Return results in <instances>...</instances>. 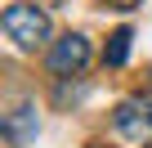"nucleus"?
<instances>
[{"label":"nucleus","mask_w":152,"mask_h":148,"mask_svg":"<svg viewBox=\"0 0 152 148\" xmlns=\"http://www.w3.org/2000/svg\"><path fill=\"white\" fill-rule=\"evenodd\" d=\"M5 32L18 49H36L45 36H49V18L36 9V5H9L5 9Z\"/></svg>","instance_id":"nucleus-1"},{"label":"nucleus","mask_w":152,"mask_h":148,"mask_svg":"<svg viewBox=\"0 0 152 148\" xmlns=\"http://www.w3.org/2000/svg\"><path fill=\"white\" fill-rule=\"evenodd\" d=\"M90 63V40L81 32H67L63 40H54L49 49V72H58V77H72V72H81Z\"/></svg>","instance_id":"nucleus-2"},{"label":"nucleus","mask_w":152,"mask_h":148,"mask_svg":"<svg viewBox=\"0 0 152 148\" xmlns=\"http://www.w3.org/2000/svg\"><path fill=\"white\" fill-rule=\"evenodd\" d=\"M112 121H116V130H121L125 139L152 135V99H125V103L112 112Z\"/></svg>","instance_id":"nucleus-3"},{"label":"nucleus","mask_w":152,"mask_h":148,"mask_svg":"<svg viewBox=\"0 0 152 148\" xmlns=\"http://www.w3.org/2000/svg\"><path fill=\"white\" fill-rule=\"evenodd\" d=\"M36 130H40V121H36V103H18L14 112H5V135H9V144H14V148L31 144V139H36Z\"/></svg>","instance_id":"nucleus-4"},{"label":"nucleus","mask_w":152,"mask_h":148,"mask_svg":"<svg viewBox=\"0 0 152 148\" xmlns=\"http://www.w3.org/2000/svg\"><path fill=\"white\" fill-rule=\"evenodd\" d=\"M130 40H134L130 27H116V32L107 36V63H112V67H121V63L130 58Z\"/></svg>","instance_id":"nucleus-5"},{"label":"nucleus","mask_w":152,"mask_h":148,"mask_svg":"<svg viewBox=\"0 0 152 148\" xmlns=\"http://www.w3.org/2000/svg\"><path fill=\"white\" fill-rule=\"evenodd\" d=\"M99 5H107V9H134L139 0H99Z\"/></svg>","instance_id":"nucleus-6"},{"label":"nucleus","mask_w":152,"mask_h":148,"mask_svg":"<svg viewBox=\"0 0 152 148\" xmlns=\"http://www.w3.org/2000/svg\"><path fill=\"white\" fill-rule=\"evenodd\" d=\"M148 148H152V144H148Z\"/></svg>","instance_id":"nucleus-7"}]
</instances>
